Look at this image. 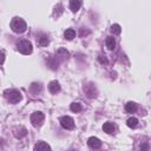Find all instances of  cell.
Masks as SVG:
<instances>
[{"label": "cell", "mask_w": 151, "mask_h": 151, "mask_svg": "<svg viewBox=\"0 0 151 151\" xmlns=\"http://www.w3.org/2000/svg\"><path fill=\"white\" fill-rule=\"evenodd\" d=\"M126 124H127V126L129 127H136L137 125H138V119L137 118H134V117H131V118H129L127 119V122H126Z\"/></svg>", "instance_id": "2e32d148"}, {"label": "cell", "mask_w": 151, "mask_h": 151, "mask_svg": "<svg viewBox=\"0 0 151 151\" xmlns=\"http://www.w3.org/2000/svg\"><path fill=\"white\" fill-rule=\"evenodd\" d=\"M125 110H126V112H129V113H133V112L137 110V104L133 103V101H129V103L125 105Z\"/></svg>", "instance_id": "9a60e30c"}, {"label": "cell", "mask_w": 151, "mask_h": 151, "mask_svg": "<svg viewBox=\"0 0 151 151\" xmlns=\"http://www.w3.org/2000/svg\"><path fill=\"white\" fill-rule=\"evenodd\" d=\"M4 96H5V98H6L9 103H12V104H17V103H19V101L21 100V93H20L18 90H15V88L6 90V91L4 92Z\"/></svg>", "instance_id": "6da1fadb"}, {"label": "cell", "mask_w": 151, "mask_h": 151, "mask_svg": "<svg viewBox=\"0 0 151 151\" xmlns=\"http://www.w3.org/2000/svg\"><path fill=\"white\" fill-rule=\"evenodd\" d=\"M88 145L92 147V149H99L101 146V142L97 138V137H90L88 140H87Z\"/></svg>", "instance_id": "ba28073f"}, {"label": "cell", "mask_w": 151, "mask_h": 151, "mask_svg": "<svg viewBox=\"0 0 151 151\" xmlns=\"http://www.w3.org/2000/svg\"><path fill=\"white\" fill-rule=\"evenodd\" d=\"M57 54H58V57H60V58H63V59H65V58L68 57V52H67L65 48H59L58 52H57Z\"/></svg>", "instance_id": "ffe728a7"}, {"label": "cell", "mask_w": 151, "mask_h": 151, "mask_svg": "<svg viewBox=\"0 0 151 151\" xmlns=\"http://www.w3.org/2000/svg\"><path fill=\"white\" fill-rule=\"evenodd\" d=\"M70 109H71V111H73V112H80V111L83 110V106H81V104H79V103H72L71 106H70Z\"/></svg>", "instance_id": "ac0fdd59"}, {"label": "cell", "mask_w": 151, "mask_h": 151, "mask_svg": "<svg viewBox=\"0 0 151 151\" xmlns=\"http://www.w3.org/2000/svg\"><path fill=\"white\" fill-rule=\"evenodd\" d=\"M84 91L85 93L87 94L88 98H93L97 96V90H96V86L93 84H87L84 86Z\"/></svg>", "instance_id": "8992f818"}, {"label": "cell", "mask_w": 151, "mask_h": 151, "mask_svg": "<svg viewBox=\"0 0 151 151\" xmlns=\"http://www.w3.org/2000/svg\"><path fill=\"white\" fill-rule=\"evenodd\" d=\"M60 124L64 129L66 130H72L74 129V120L70 117V116H64L60 118Z\"/></svg>", "instance_id": "5b68a950"}, {"label": "cell", "mask_w": 151, "mask_h": 151, "mask_svg": "<svg viewBox=\"0 0 151 151\" xmlns=\"http://www.w3.org/2000/svg\"><path fill=\"white\" fill-rule=\"evenodd\" d=\"M120 31H122V28H120V26H119L118 24H113V25L111 26V32H112L113 34H119Z\"/></svg>", "instance_id": "44dd1931"}, {"label": "cell", "mask_w": 151, "mask_h": 151, "mask_svg": "<svg viewBox=\"0 0 151 151\" xmlns=\"http://www.w3.org/2000/svg\"><path fill=\"white\" fill-rule=\"evenodd\" d=\"M44 119H45V117H44V113H41V112H34L31 116V123L35 127H39L44 123Z\"/></svg>", "instance_id": "277c9868"}, {"label": "cell", "mask_w": 151, "mask_h": 151, "mask_svg": "<svg viewBox=\"0 0 151 151\" xmlns=\"http://www.w3.org/2000/svg\"><path fill=\"white\" fill-rule=\"evenodd\" d=\"M18 51L22 54H31L32 51H33V47H32V44L28 41V40H21L19 44H18Z\"/></svg>", "instance_id": "3957f363"}, {"label": "cell", "mask_w": 151, "mask_h": 151, "mask_svg": "<svg viewBox=\"0 0 151 151\" xmlns=\"http://www.w3.org/2000/svg\"><path fill=\"white\" fill-rule=\"evenodd\" d=\"M41 88H42L41 85L38 84V83H33V84L31 85V91H32V93H34V94H37L38 92H40Z\"/></svg>", "instance_id": "e0dca14e"}, {"label": "cell", "mask_w": 151, "mask_h": 151, "mask_svg": "<svg viewBox=\"0 0 151 151\" xmlns=\"http://www.w3.org/2000/svg\"><path fill=\"white\" fill-rule=\"evenodd\" d=\"M11 28L13 32L15 33H22L26 31L27 28V25L26 22L21 19V18H14L12 21H11Z\"/></svg>", "instance_id": "7a4b0ae2"}, {"label": "cell", "mask_w": 151, "mask_h": 151, "mask_svg": "<svg viewBox=\"0 0 151 151\" xmlns=\"http://www.w3.org/2000/svg\"><path fill=\"white\" fill-rule=\"evenodd\" d=\"M64 37H65V39H67V40H72V39L76 37V31H74L73 28H67V29L64 32Z\"/></svg>", "instance_id": "5bb4252c"}, {"label": "cell", "mask_w": 151, "mask_h": 151, "mask_svg": "<svg viewBox=\"0 0 151 151\" xmlns=\"http://www.w3.org/2000/svg\"><path fill=\"white\" fill-rule=\"evenodd\" d=\"M34 151H52L51 146L45 142H38L34 145Z\"/></svg>", "instance_id": "52a82bcc"}, {"label": "cell", "mask_w": 151, "mask_h": 151, "mask_svg": "<svg viewBox=\"0 0 151 151\" xmlns=\"http://www.w3.org/2000/svg\"><path fill=\"white\" fill-rule=\"evenodd\" d=\"M103 130H104V132L111 134V133L114 132V125H113L111 122H106V123H104V125H103Z\"/></svg>", "instance_id": "30bf717a"}, {"label": "cell", "mask_w": 151, "mask_h": 151, "mask_svg": "<svg viewBox=\"0 0 151 151\" xmlns=\"http://www.w3.org/2000/svg\"><path fill=\"white\" fill-rule=\"evenodd\" d=\"M81 6V1L79 0H71L70 1V8L72 12H77Z\"/></svg>", "instance_id": "8fae6325"}, {"label": "cell", "mask_w": 151, "mask_h": 151, "mask_svg": "<svg viewBox=\"0 0 151 151\" xmlns=\"http://www.w3.org/2000/svg\"><path fill=\"white\" fill-rule=\"evenodd\" d=\"M26 134V129L25 127H20V129H17L14 130V136L18 137V138H21Z\"/></svg>", "instance_id": "d6986e66"}, {"label": "cell", "mask_w": 151, "mask_h": 151, "mask_svg": "<svg viewBox=\"0 0 151 151\" xmlns=\"http://www.w3.org/2000/svg\"><path fill=\"white\" fill-rule=\"evenodd\" d=\"M105 44H106L107 50H110V51L114 50V47H116V41H114L113 37H107L106 40H105Z\"/></svg>", "instance_id": "7c38bea8"}, {"label": "cell", "mask_w": 151, "mask_h": 151, "mask_svg": "<svg viewBox=\"0 0 151 151\" xmlns=\"http://www.w3.org/2000/svg\"><path fill=\"white\" fill-rule=\"evenodd\" d=\"M48 90H50L51 93H57V92H59V91H60V85H59V83H58L57 80L51 81V83L48 84Z\"/></svg>", "instance_id": "9c48e42d"}, {"label": "cell", "mask_w": 151, "mask_h": 151, "mask_svg": "<svg viewBox=\"0 0 151 151\" xmlns=\"http://www.w3.org/2000/svg\"><path fill=\"white\" fill-rule=\"evenodd\" d=\"M72 151H73V150H72Z\"/></svg>", "instance_id": "d4e9b609"}, {"label": "cell", "mask_w": 151, "mask_h": 151, "mask_svg": "<svg viewBox=\"0 0 151 151\" xmlns=\"http://www.w3.org/2000/svg\"><path fill=\"white\" fill-rule=\"evenodd\" d=\"M4 61H5V54L0 52V65H2V64H4Z\"/></svg>", "instance_id": "603a6c76"}, {"label": "cell", "mask_w": 151, "mask_h": 151, "mask_svg": "<svg viewBox=\"0 0 151 151\" xmlns=\"http://www.w3.org/2000/svg\"><path fill=\"white\" fill-rule=\"evenodd\" d=\"M99 60H100L101 63H106V59H105V58H103V55H100V57H99Z\"/></svg>", "instance_id": "cb8c5ba5"}, {"label": "cell", "mask_w": 151, "mask_h": 151, "mask_svg": "<svg viewBox=\"0 0 151 151\" xmlns=\"http://www.w3.org/2000/svg\"><path fill=\"white\" fill-rule=\"evenodd\" d=\"M140 151H149V143H143L140 145Z\"/></svg>", "instance_id": "7402d4cb"}, {"label": "cell", "mask_w": 151, "mask_h": 151, "mask_svg": "<svg viewBox=\"0 0 151 151\" xmlns=\"http://www.w3.org/2000/svg\"><path fill=\"white\" fill-rule=\"evenodd\" d=\"M48 42H50V40H48V37L46 35V34H41L39 38H38V45H40V46H47L48 45Z\"/></svg>", "instance_id": "4fadbf2b"}]
</instances>
